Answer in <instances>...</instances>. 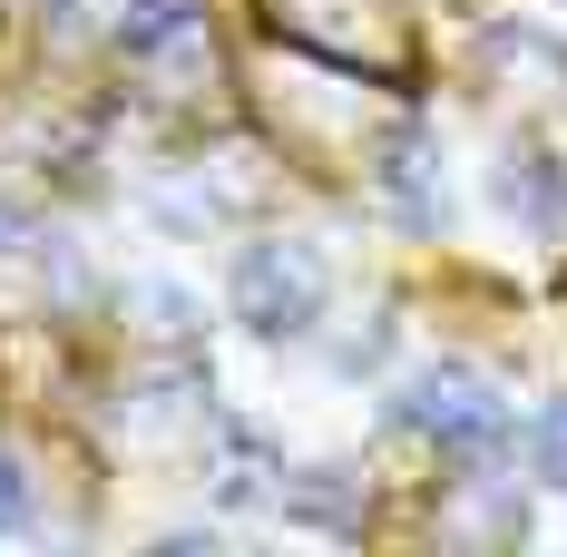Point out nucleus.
Segmentation results:
<instances>
[{"label":"nucleus","instance_id":"1","mask_svg":"<svg viewBox=\"0 0 567 557\" xmlns=\"http://www.w3.org/2000/svg\"><path fill=\"white\" fill-rule=\"evenodd\" d=\"M392 421H401V431H421V441H441L451 460H470V470L509 460V441H518L499 382H489V372H470V362H431V372H411L401 401H392Z\"/></svg>","mask_w":567,"mask_h":557},{"label":"nucleus","instance_id":"2","mask_svg":"<svg viewBox=\"0 0 567 557\" xmlns=\"http://www.w3.org/2000/svg\"><path fill=\"white\" fill-rule=\"evenodd\" d=\"M235 313L255 323V333H313V313H323V265H313V245H245L235 255Z\"/></svg>","mask_w":567,"mask_h":557},{"label":"nucleus","instance_id":"3","mask_svg":"<svg viewBox=\"0 0 567 557\" xmlns=\"http://www.w3.org/2000/svg\"><path fill=\"white\" fill-rule=\"evenodd\" d=\"M489 186H499V206H509V216H528V225H567V176L548 167L538 147H509Z\"/></svg>","mask_w":567,"mask_h":557},{"label":"nucleus","instance_id":"4","mask_svg":"<svg viewBox=\"0 0 567 557\" xmlns=\"http://www.w3.org/2000/svg\"><path fill=\"white\" fill-rule=\"evenodd\" d=\"M382 196H392L401 225H421V235L451 216V196H441V167H431V147H421V137H401L392 157H382Z\"/></svg>","mask_w":567,"mask_h":557},{"label":"nucleus","instance_id":"5","mask_svg":"<svg viewBox=\"0 0 567 557\" xmlns=\"http://www.w3.org/2000/svg\"><path fill=\"white\" fill-rule=\"evenodd\" d=\"M275 499L293 508V518L342 528V518H352V479H342V470H293V479H284V470H275Z\"/></svg>","mask_w":567,"mask_h":557},{"label":"nucleus","instance_id":"6","mask_svg":"<svg viewBox=\"0 0 567 557\" xmlns=\"http://www.w3.org/2000/svg\"><path fill=\"white\" fill-rule=\"evenodd\" d=\"M528 460H538L548 489H567V401H548V411L528 421Z\"/></svg>","mask_w":567,"mask_h":557},{"label":"nucleus","instance_id":"7","mask_svg":"<svg viewBox=\"0 0 567 557\" xmlns=\"http://www.w3.org/2000/svg\"><path fill=\"white\" fill-rule=\"evenodd\" d=\"M127 303H137V313H157V333H196V303H186L176 283H127Z\"/></svg>","mask_w":567,"mask_h":557},{"label":"nucleus","instance_id":"8","mask_svg":"<svg viewBox=\"0 0 567 557\" xmlns=\"http://www.w3.org/2000/svg\"><path fill=\"white\" fill-rule=\"evenodd\" d=\"M382 352H392V323H362L352 342H333V362H342V372H372Z\"/></svg>","mask_w":567,"mask_h":557},{"label":"nucleus","instance_id":"9","mask_svg":"<svg viewBox=\"0 0 567 557\" xmlns=\"http://www.w3.org/2000/svg\"><path fill=\"white\" fill-rule=\"evenodd\" d=\"M0 528H30V479H20L10 450H0Z\"/></svg>","mask_w":567,"mask_h":557},{"label":"nucleus","instance_id":"10","mask_svg":"<svg viewBox=\"0 0 567 557\" xmlns=\"http://www.w3.org/2000/svg\"><path fill=\"white\" fill-rule=\"evenodd\" d=\"M20 245H40V235H30V216H20V206H0V255H20Z\"/></svg>","mask_w":567,"mask_h":557}]
</instances>
